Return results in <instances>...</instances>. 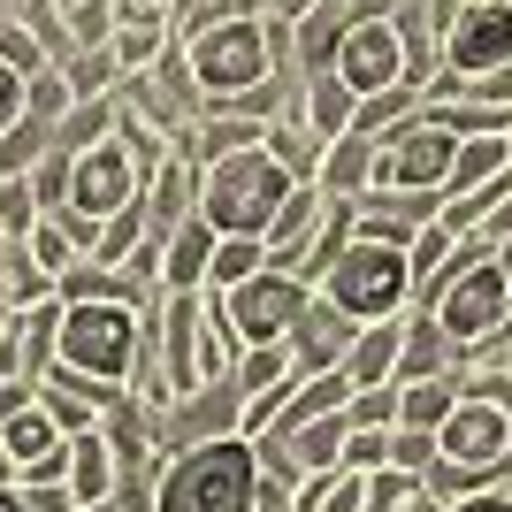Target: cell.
Wrapping results in <instances>:
<instances>
[{"label": "cell", "mask_w": 512, "mask_h": 512, "mask_svg": "<svg viewBox=\"0 0 512 512\" xmlns=\"http://www.w3.org/2000/svg\"><path fill=\"white\" fill-rule=\"evenodd\" d=\"M161 512H260V451L253 436L184 444L161 467Z\"/></svg>", "instance_id": "6da1fadb"}, {"label": "cell", "mask_w": 512, "mask_h": 512, "mask_svg": "<svg viewBox=\"0 0 512 512\" xmlns=\"http://www.w3.org/2000/svg\"><path fill=\"white\" fill-rule=\"evenodd\" d=\"M299 192V176L283 169L276 153H268V138L245 153H222L207 169V192H199V214H207L222 237H260L268 222L283 214V199Z\"/></svg>", "instance_id": "7a4b0ae2"}, {"label": "cell", "mask_w": 512, "mask_h": 512, "mask_svg": "<svg viewBox=\"0 0 512 512\" xmlns=\"http://www.w3.org/2000/svg\"><path fill=\"white\" fill-rule=\"evenodd\" d=\"M413 306H428V314L444 321V337L474 360H490L497 337L512 329V260H474V268H459V276H444L436 291H421Z\"/></svg>", "instance_id": "3957f363"}, {"label": "cell", "mask_w": 512, "mask_h": 512, "mask_svg": "<svg viewBox=\"0 0 512 512\" xmlns=\"http://www.w3.org/2000/svg\"><path fill=\"white\" fill-rule=\"evenodd\" d=\"M153 306H130V299L62 306V360L54 367H77V375H100V383H130L138 360H146V314Z\"/></svg>", "instance_id": "277c9868"}, {"label": "cell", "mask_w": 512, "mask_h": 512, "mask_svg": "<svg viewBox=\"0 0 512 512\" xmlns=\"http://www.w3.org/2000/svg\"><path fill=\"white\" fill-rule=\"evenodd\" d=\"M413 245H398V237H375L360 230L352 245H344V260L321 276V299L344 306L352 321H383V314H406L413 306Z\"/></svg>", "instance_id": "5b68a950"}, {"label": "cell", "mask_w": 512, "mask_h": 512, "mask_svg": "<svg viewBox=\"0 0 512 512\" xmlns=\"http://www.w3.org/2000/svg\"><path fill=\"white\" fill-rule=\"evenodd\" d=\"M436 54H444V69L421 85V100H451V92L474 85V77L512 69V0H459L451 23H444V39H436Z\"/></svg>", "instance_id": "8992f818"}, {"label": "cell", "mask_w": 512, "mask_h": 512, "mask_svg": "<svg viewBox=\"0 0 512 512\" xmlns=\"http://www.w3.org/2000/svg\"><path fill=\"white\" fill-rule=\"evenodd\" d=\"M329 69H337V77L360 92V100L398 92V85H421V77H413L406 23H398V8H390V0H367L360 16L344 23V39H337V54H329Z\"/></svg>", "instance_id": "52a82bcc"}, {"label": "cell", "mask_w": 512, "mask_h": 512, "mask_svg": "<svg viewBox=\"0 0 512 512\" xmlns=\"http://www.w3.org/2000/svg\"><path fill=\"white\" fill-rule=\"evenodd\" d=\"M130 199H146V161H138L123 138H100V146L77 153V169H69V207L62 214L107 222V214H123Z\"/></svg>", "instance_id": "ba28073f"}, {"label": "cell", "mask_w": 512, "mask_h": 512, "mask_svg": "<svg viewBox=\"0 0 512 512\" xmlns=\"http://www.w3.org/2000/svg\"><path fill=\"white\" fill-rule=\"evenodd\" d=\"M451 161H459V138L436 130L428 115H413L398 138H383V153H375V184H367V192H444Z\"/></svg>", "instance_id": "9c48e42d"}, {"label": "cell", "mask_w": 512, "mask_h": 512, "mask_svg": "<svg viewBox=\"0 0 512 512\" xmlns=\"http://www.w3.org/2000/svg\"><path fill=\"white\" fill-rule=\"evenodd\" d=\"M306 299H314V283L283 276V268H260V276H245L237 291H222V314H230V329L245 344H283L291 321L306 314Z\"/></svg>", "instance_id": "30bf717a"}, {"label": "cell", "mask_w": 512, "mask_h": 512, "mask_svg": "<svg viewBox=\"0 0 512 512\" xmlns=\"http://www.w3.org/2000/svg\"><path fill=\"white\" fill-rule=\"evenodd\" d=\"M153 436H161V451L214 444V436H245V390H237V375H222V383H199V390H184V398H169V406L153 413Z\"/></svg>", "instance_id": "8fae6325"}, {"label": "cell", "mask_w": 512, "mask_h": 512, "mask_svg": "<svg viewBox=\"0 0 512 512\" xmlns=\"http://www.w3.org/2000/svg\"><path fill=\"white\" fill-rule=\"evenodd\" d=\"M436 444H444V459H459V467H482V474H497V482H512V413L497 406V398H459L451 421L436 428Z\"/></svg>", "instance_id": "7c38bea8"}, {"label": "cell", "mask_w": 512, "mask_h": 512, "mask_svg": "<svg viewBox=\"0 0 512 512\" xmlns=\"http://www.w3.org/2000/svg\"><path fill=\"white\" fill-rule=\"evenodd\" d=\"M352 337H360V321L344 314V306H329L314 291V299H306V314L291 321V360H299V375H321V367H344V352H352Z\"/></svg>", "instance_id": "4fadbf2b"}, {"label": "cell", "mask_w": 512, "mask_h": 512, "mask_svg": "<svg viewBox=\"0 0 512 512\" xmlns=\"http://www.w3.org/2000/svg\"><path fill=\"white\" fill-rule=\"evenodd\" d=\"M321 222H329V192H321V184H299V192L283 199V214L260 230V245H268V268H283V276H291V268L314 253Z\"/></svg>", "instance_id": "5bb4252c"}, {"label": "cell", "mask_w": 512, "mask_h": 512, "mask_svg": "<svg viewBox=\"0 0 512 512\" xmlns=\"http://www.w3.org/2000/svg\"><path fill=\"white\" fill-rule=\"evenodd\" d=\"M214 245H222V230L207 214H184L176 230H161V291H207Z\"/></svg>", "instance_id": "9a60e30c"}, {"label": "cell", "mask_w": 512, "mask_h": 512, "mask_svg": "<svg viewBox=\"0 0 512 512\" xmlns=\"http://www.w3.org/2000/svg\"><path fill=\"white\" fill-rule=\"evenodd\" d=\"M375 153H383V138H367V130H344V138H329V146H321L314 184H321L329 199H367V184H375Z\"/></svg>", "instance_id": "2e32d148"}, {"label": "cell", "mask_w": 512, "mask_h": 512, "mask_svg": "<svg viewBox=\"0 0 512 512\" xmlns=\"http://www.w3.org/2000/svg\"><path fill=\"white\" fill-rule=\"evenodd\" d=\"M467 352L444 337V321L428 306H406V360H398V383H428V375H459Z\"/></svg>", "instance_id": "e0dca14e"}, {"label": "cell", "mask_w": 512, "mask_h": 512, "mask_svg": "<svg viewBox=\"0 0 512 512\" xmlns=\"http://www.w3.org/2000/svg\"><path fill=\"white\" fill-rule=\"evenodd\" d=\"M398 360H406V314H383V321H360V337L344 352V375L352 383H398Z\"/></svg>", "instance_id": "ac0fdd59"}, {"label": "cell", "mask_w": 512, "mask_h": 512, "mask_svg": "<svg viewBox=\"0 0 512 512\" xmlns=\"http://www.w3.org/2000/svg\"><path fill=\"white\" fill-rule=\"evenodd\" d=\"M199 192H207V169H199V161H184V153H169V161L146 176V214H153V230H176L184 214H199Z\"/></svg>", "instance_id": "d6986e66"}, {"label": "cell", "mask_w": 512, "mask_h": 512, "mask_svg": "<svg viewBox=\"0 0 512 512\" xmlns=\"http://www.w3.org/2000/svg\"><path fill=\"white\" fill-rule=\"evenodd\" d=\"M69 490H77V505H107V497L123 490V459L107 444V428L69 436Z\"/></svg>", "instance_id": "ffe728a7"}, {"label": "cell", "mask_w": 512, "mask_h": 512, "mask_svg": "<svg viewBox=\"0 0 512 512\" xmlns=\"http://www.w3.org/2000/svg\"><path fill=\"white\" fill-rule=\"evenodd\" d=\"M299 115L321 130V146H329V138H344V130H352V115H360V92H352L337 69L321 62V69H306V85H299Z\"/></svg>", "instance_id": "44dd1931"}, {"label": "cell", "mask_w": 512, "mask_h": 512, "mask_svg": "<svg viewBox=\"0 0 512 512\" xmlns=\"http://www.w3.org/2000/svg\"><path fill=\"white\" fill-rule=\"evenodd\" d=\"M0 436H8V459H16V474H23V467H39V459H54V451L69 444V428L54 421V406H46V398H31L16 421H0Z\"/></svg>", "instance_id": "7402d4cb"}, {"label": "cell", "mask_w": 512, "mask_h": 512, "mask_svg": "<svg viewBox=\"0 0 512 512\" xmlns=\"http://www.w3.org/2000/svg\"><path fill=\"white\" fill-rule=\"evenodd\" d=\"M268 436H283V444H291L299 474H321V467H344V436H352V413H321V421H306V428H268Z\"/></svg>", "instance_id": "603a6c76"}, {"label": "cell", "mask_w": 512, "mask_h": 512, "mask_svg": "<svg viewBox=\"0 0 512 512\" xmlns=\"http://www.w3.org/2000/svg\"><path fill=\"white\" fill-rule=\"evenodd\" d=\"M291 512H367V474L360 467H321L291 490Z\"/></svg>", "instance_id": "cb8c5ba5"}, {"label": "cell", "mask_w": 512, "mask_h": 512, "mask_svg": "<svg viewBox=\"0 0 512 512\" xmlns=\"http://www.w3.org/2000/svg\"><path fill=\"white\" fill-rule=\"evenodd\" d=\"M497 176H512V138H459L444 199H467V192H482V184H497Z\"/></svg>", "instance_id": "d4e9b609"}, {"label": "cell", "mask_w": 512, "mask_h": 512, "mask_svg": "<svg viewBox=\"0 0 512 512\" xmlns=\"http://www.w3.org/2000/svg\"><path fill=\"white\" fill-rule=\"evenodd\" d=\"M268 153H276V161L299 176V184H314V169H321V130L299 115V100H291L276 123H268Z\"/></svg>", "instance_id": "484cf974"}, {"label": "cell", "mask_w": 512, "mask_h": 512, "mask_svg": "<svg viewBox=\"0 0 512 512\" xmlns=\"http://www.w3.org/2000/svg\"><path fill=\"white\" fill-rule=\"evenodd\" d=\"M115 123H123V92H115V100H77L62 123H54V146L85 153V146H100V138H115Z\"/></svg>", "instance_id": "4316f807"}, {"label": "cell", "mask_w": 512, "mask_h": 512, "mask_svg": "<svg viewBox=\"0 0 512 512\" xmlns=\"http://www.w3.org/2000/svg\"><path fill=\"white\" fill-rule=\"evenodd\" d=\"M459 398H467V367H459V375H428V383H406V428H444Z\"/></svg>", "instance_id": "83f0119b"}, {"label": "cell", "mask_w": 512, "mask_h": 512, "mask_svg": "<svg viewBox=\"0 0 512 512\" xmlns=\"http://www.w3.org/2000/svg\"><path fill=\"white\" fill-rule=\"evenodd\" d=\"M299 383V360H291V344H245V360H237V390L260 398V390H283Z\"/></svg>", "instance_id": "f1b7e54d"}, {"label": "cell", "mask_w": 512, "mask_h": 512, "mask_svg": "<svg viewBox=\"0 0 512 512\" xmlns=\"http://www.w3.org/2000/svg\"><path fill=\"white\" fill-rule=\"evenodd\" d=\"M62 69H69V92H77V100H115V92H123L115 46H77V62H62Z\"/></svg>", "instance_id": "f546056e"}, {"label": "cell", "mask_w": 512, "mask_h": 512, "mask_svg": "<svg viewBox=\"0 0 512 512\" xmlns=\"http://www.w3.org/2000/svg\"><path fill=\"white\" fill-rule=\"evenodd\" d=\"M413 115H421V85H398V92H375V100H360L352 130H367V138H398Z\"/></svg>", "instance_id": "4dcf8cb0"}, {"label": "cell", "mask_w": 512, "mask_h": 512, "mask_svg": "<svg viewBox=\"0 0 512 512\" xmlns=\"http://www.w3.org/2000/svg\"><path fill=\"white\" fill-rule=\"evenodd\" d=\"M54 153V123H39V115H23L8 138H0V176H31Z\"/></svg>", "instance_id": "1f68e13d"}, {"label": "cell", "mask_w": 512, "mask_h": 512, "mask_svg": "<svg viewBox=\"0 0 512 512\" xmlns=\"http://www.w3.org/2000/svg\"><path fill=\"white\" fill-rule=\"evenodd\" d=\"M23 245L39 253V268H46V276H54V283H62L69 268L85 260V245H77V230H69L62 214H46V222H39V230H31V237H23Z\"/></svg>", "instance_id": "d6a6232c"}, {"label": "cell", "mask_w": 512, "mask_h": 512, "mask_svg": "<svg viewBox=\"0 0 512 512\" xmlns=\"http://www.w3.org/2000/svg\"><path fill=\"white\" fill-rule=\"evenodd\" d=\"M268 268V245L260 237H222L214 245V276H207V291H237L245 276H260Z\"/></svg>", "instance_id": "836d02e7"}, {"label": "cell", "mask_w": 512, "mask_h": 512, "mask_svg": "<svg viewBox=\"0 0 512 512\" xmlns=\"http://www.w3.org/2000/svg\"><path fill=\"white\" fill-rule=\"evenodd\" d=\"M0 283H8V299L16 306H39V299H54V276H46L39 268V253H31V245H8V260H0Z\"/></svg>", "instance_id": "e575fe53"}, {"label": "cell", "mask_w": 512, "mask_h": 512, "mask_svg": "<svg viewBox=\"0 0 512 512\" xmlns=\"http://www.w3.org/2000/svg\"><path fill=\"white\" fill-rule=\"evenodd\" d=\"M39 222H46L39 184H31V176H0V230H8V237H31Z\"/></svg>", "instance_id": "d590c367"}, {"label": "cell", "mask_w": 512, "mask_h": 512, "mask_svg": "<svg viewBox=\"0 0 512 512\" xmlns=\"http://www.w3.org/2000/svg\"><path fill=\"white\" fill-rule=\"evenodd\" d=\"M0 62L16 69V77H46V69H62L54 54H46V39L31 31V23H16V16L0 23Z\"/></svg>", "instance_id": "8d00e7d4"}, {"label": "cell", "mask_w": 512, "mask_h": 512, "mask_svg": "<svg viewBox=\"0 0 512 512\" xmlns=\"http://www.w3.org/2000/svg\"><path fill=\"white\" fill-rule=\"evenodd\" d=\"M352 421L360 428H398L406 421V383H367V390H352Z\"/></svg>", "instance_id": "74e56055"}, {"label": "cell", "mask_w": 512, "mask_h": 512, "mask_svg": "<svg viewBox=\"0 0 512 512\" xmlns=\"http://www.w3.org/2000/svg\"><path fill=\"white\" fill-rule=\"evenodd\" d=\"M421 490H428V482L413 467H375V474H367V512H406Z\"/></svg>", "instance_id": "f35d334b"}, {"label": "cell", "mask_w": 512, "mask_h": 512, "mask_svg": "<svg viewBox=\"0 0 512 512\" xmlns=\"http://www.w3.org/2000/svg\"><path fill=\"white\" fill-rule=\"evenodd\" d=\"M451 245H459V230H451L444 214H436V222H421V230H413V283L436 276V268L451 260Z\"/></svg>", "instance_id": "ab89813d"}, {"label": "cell", "mask_w": 512, "mask_h": 512, "mask_svg": "<svg viewBox=\"0 0 512 512\" xmlns=\"http://www.w3.org/2000/svg\"><path fill=\"white\" fill-rule=\"evenodd\" d=\"M436 459H444V444H436V428H390V467H413V474H428L436 467Z\"/></svg>", "instance_id": "60d3db41"}, {"label": "cell", "mask_w": 512, "mask_h": 512, "mask_svg": "<svg viewBox=\"0 0 512 512\" xmlns=\"http://www.w3.org/2000/svg\"><path fill=\"white\" fill-rule=\"evenodd\" d=\"M69 107H77V92H69V69H46V77H31V115H39V123H62Z\"/></svg>", "instance_id": "b9f144b4"}, {"label": "cell", "mask_w": 512, "mask_h": 512, "mask_svg": "<svg viewBox=\"0 0 512 512\" xmlns=\"http://www.w3.org/2000/svg\"><path fill=\"white\" fill-rule=\"evenodd\" d=\"M344 467H360V474L390 467V428H360V421H352V436H344Z\"/></svg>", "instance_id": "7bdbcfd3"}, {"label": "cell", "mask_w": 512, "mask_h": 512, "mask_svg": "<svg viewBox=\"0 0 512 512\" xmlns=\"http://www.w3.org/2000/svg\"><path fill=\"white\" fill-rule=\"evenodd\" d=\"M23 115H31V77H16V69L0 62V138H8Z\"/></svg>", "instance_id": "ee69618b"}, {"label": "cell", "mask_w": 512, "mask_h": 512, "mask_svg": "<svg viewBox=\"0 0 512 512\" xmlns=\"http://www.w3.org/2000/svg\"><path fill=\"white\" fill-rule=\"evenodd\" d=\"M16 490H23L31 512H77V490H69V482H16Z\"/></svg>", "instance_id": "f6af8a7d"}, {"label": "cell", "mask_w": 512, "mask_h": 512, "mask_svg": "<svg viewBox=\"0 0 512 512\" xmlns=\"http://www.w3.org/2000/svg\"><path fill=\"white\" fill-rule=\"evenodd\" d=\"M31 398H39V383H31V375H0V421H16Z\"/></svg>", "instance_id": "bcb514c9"}, {"label": "cell", "mask_w": 512, "mask_h": 512, "mask_svg": "<svg viewBox=\"0 0 512 512\" xmlns=\"http://www.w3.org/2000/svg\"><path fill=\"white\" fill-rule=\"evenodd\" d=\"M444 512H512V490H505V482H490V490L459 497V505H444Z\"/></svg>", "instance_id": "7dc6e473"}, {"label": "cell", "mask_w": 512, "mask_h": 512, "mask_svg": "<svg viewBox=\"0 0 512 512\" xmlns=\"http://www.w3.org/2000/svg\"><path fill=\"white\" fill-rule=\"evenodd\" d=\"M314 8H321V0H260V16H268V23H306Z\"/></svg>", "instance_id": "c3c4849f"}, {"label": "cell", "mask_w": 512, "mask_h": 512, "mask_svg": "<svg viewBox=\"0 0 512 512\" xmlns=\"http://www.w3.org/2000/svg\"><path fill=\"white\" fill-rule=\"evenodd\" d=\"M16 321H23V306L8 299V283H0V337H8V329H16Z\"/></svg>", "instance_id": "681fc988"}, {"label": "cell", "mask_w": 512, "mask_h": 512, "mask_svg": "<svg viewBox=\"0 0 512 512\" xmlns=\"http://www.w3.org/2000/svg\"><path fill=\"white\" fill-rule=\"evenodd\" d=\"M0 512H31V505H23V490H16V482H0Z\"/></svg>", "instance_id": "f907efd6"}, {"label": "cell", "mask_w": 512, "mask_h": 512, "mask_svg": "<svg viewBox=\"0 0 512 512\" xmlns=\"http://www.w3.org/2000/svg\"><path fill=\"white\" fill-rule=\"evenodd\" d=\"M0 482H16V459H8V436H0Z\"/></svg>", "instance_id": "816d5d0a"}, {"label": "cell", "mask_w": 512, "mask_h": 512, "mask_svg": "<svg viewBox=\"0 0 512 512\" xmlns=\"http://www.w3.org/2000/svg\"><path fill=\"white\" fill-rule=\"evenodd\" d=\"M8 245H16V237H8V230H0V260H8Z\"/></svg>", "instance_id": "f5cc1de1"}, {"label": "cell", "mask_w": 512, "mask_h": 512, "mask_svg": "<svg viewBox=\"0 0 512 512\" xmlns=\"http://www.w3.org/2000/svg\"><path fill=\"white\" fill-rule=\"evenodd\" d=\"M77 512H115V505H77Z\"/></svg>", "instance_id": "db71d44e"}, {"label": "cell", "mask_w": 512, "mask_h": 512, "mask_svg": "<svg viewBox=\"0 0 512 512\" xmlns=\"http://www.w3.org/2000/svg\"><path fill=\"white\" fill-rule=\"evenodd\" d=\"M62 8H77V0H62Z\"/></svg>", "instance_id": "11a10c76"}, {"label": "cell", "mask_w": 512, "mask_h": 512, "mask_svg": "<svg viewBox=\"0 0 512 512\" xmlns=\"http://www.w3.org/2000/svg\"><path fill=\"white\" fill-rule=\"evenodd\" d=\"M505 260H512V245H505Z\"/></svg>", "instance_id": "9f6ffc18"}]
</instances>
